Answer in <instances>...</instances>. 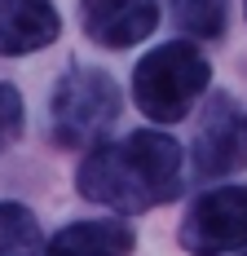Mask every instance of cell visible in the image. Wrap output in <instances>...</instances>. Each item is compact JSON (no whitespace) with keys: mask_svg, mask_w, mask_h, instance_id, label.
Segmentation results:
<instances>
[{"mask_svg":"<svg viewBox=\"0 0 247 256\" xmlns=\"http://www.w3.org/2000/svg\"><path fill=\"white\" fill-rule=\"evenodd\" d=\"M243 14H247V0H243Z\"/></svg>","mask_w":247,"mask_h":256,"instance_id":"12","label":"cell"},{"mask_svg":"<svg viewBox=\"0 0 247 256\" xmlns=\"http://www.w3.org/2000/svg\"><path fill=\"white\" fill-rule=\"evenodd\" d=\"M62 36L53 0H0V58H26Z\"/></svg>","mask_w":247,"mask_h":256,"instance_id":"7","label":"cell"},{"mask_svg":"<svg viewBox=\"0 0 247 256\" xmlns=\"http://www.w3.org/2000/svg\"><path fill=\"white\" fill-rule=\"evenodd\" d=\"M176 26L194 40H221L230 22V0H168Z\"/></svg>","mask_w":247,"mask_h":256,"instance_id":"9","label":"cell"},{"mask_svg":"<svg viewBox=\"0 0 247 256\" xmlns=\"http://www.w3.org/2000/svg\"><path fill=\"white\" fill-rule=\"evenodd\" d=\"M22 124H26V110H22V93L0 80V150H9L18 137H22Z\"/></svg>","mask_w":247,"mask_h":256,"instance_id":"11","label":"cell"},{"mask_svg":"<svg viewBox=\"0 0 247 256\" xmlns=\"http://www.w3.org/2000/svg\"><path fill=\"white\" fill-rule=\"evenodd\" d=\"M40 252V221L22 204H0V256H36Z\"/></svg>","mask_w":247,"mask_h":256,"instance_id":"10","label":"cell"},{"mask_svg":"<svg viewBox=\"0 0 247 256\" xmlns=\"http://www.w3.org/2000/svg\"><path fill=\"white\" fill-rule=\"evenodd\" d=\"M120 120V88L102 66H66L53 84L49 124L58 146H88Z\"/></svg>","mask_w":247,"mask_h":256,"instance_id":"3","label":"cell"},{"mask_svg":"<svg viewBox=\"0 0 247 256\" xmlns=\"http://www.w3.org/2000/svg\"><path fill=\"white\" fill-rule=\"evenodd\" d=\"M243 256H247V252H243Z\"/></svg>","mask_w":247,"mask_h":256,"instance_id":"13","label":"cell"},{"mask_svg":"<svg viewBox=\"0 0 247 256\" xmlns=\"http://www.w3.org/2000/svg\"><path fill=\"white\" fill-rule=\"evenodd\" d=\"M190 159H194V177L203 181H221L247 168V106L234 93H208Z\"/></svg>","mask_w":247,"mask_h":256,"instance_id":"5","label":"cell"},{"mask_svg":"<svg viewBox=\"0 0 247 256\" xmlns=\"http://www.w3.org/2000/svg\"><path fill=\"white\" fill-rule=\"evenodd\" d=\"M80 26L98 49H132L159 26V0H80Z\"/></svg>","mask_w":247,"mask_h":256,"instance_id":"6","label":"cell"},{"mask_svg":"<svg viewBox=\"0 0 247 256\" xmlns=\"http://www.w3.org/2000/svg\"><path fill=\"white\" fill-rule=\"evenodd\" d=\"M176 243L190 256H225L247 248V186L203 190L181 216Z\"/></svg>","mask_w":247,"mask_h":256,"instance_id":"4","label":"cell"},{"mask_svg":"<svg viewBox=\"0 0 247 256\" xmlns=\"http://www.w3.org/2000/svg\"><path fill=\"white\" fill-rule=\"evenodd\" d=\"M181 186H186V150L176 137L159 128H142L88 150V159L75 172V190L88 204H102L124 216L172 204Z\"/></svg>","mask_w":247,"mask_h":256,"instance_id":"1","label":"cell"},{"mask_svg":"<svg viewBox=\"0 0 247 256\" xmlns=\"http://www.w3.org/2000/svg\"><path fill=\"white\" fill-rule=\"evenodd\" d=\"M132 243L128 221H71L44 243V256H128Z\"/></svg>","mask_w":247,"mask_h":256,"instance_id":"8","label":"cell"},{"mask_svg":"<svg viewBox=\"0 0 247 256\" xmlns=\"http://www.w3.org/2000/svg\"><path fill=\"white\" fill-rule=\"evenodd\" d=\"M212 62L190 40H168L132 66V102L150 124H176L208 93Z\"/></svg>","mask_w":247,"mask_h":256,"instance_id":"2","label":"cell"}]
</instances>
